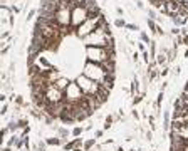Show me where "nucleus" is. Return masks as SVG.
<instances>
[{
  "mask_svg": "<svg viewBox=\"0 0 188 151\" xmlns=\"http://www.w3.org/2000/svg\"><path fill=\"white\" fill-rule=\"evenodd\" d=\"M170 151H188V79L173 104L170 121Z\"/></svg>",
  "mask_w": 188,
  "mask_h": 151,
  "instance_id": "1",
  "label": "nucleus"
},
{
  "mask_svg": "<svg viewBox=\"0 0 188 151\" xmlns=\"http://www.w3.org/2000/svg\"><path fill=\"white\" fill-rule=\"evenodd\" d=\"M86 61L96 62V64H104V62L116 59V44H111L107 47H86L84 49Z\"/></svg>",
  "mask_w": 188,
  "mask_h": 151,
  "instance_id": "2",
  "label": "nucleus"
},
{
  "mask_svg": "<svg viewBox=\"0 0 188 151\" xmlns=\"http://www.w3.org/2000/svg\"><path fill=\"white\" fill-rule=\"evenodd\" d=\"M82 44H84V47H107V45H111V44H116L114 42V37L113 34H104L102 30L99 29H96L93 34L86 35L84 39H81Z\"/></svg>",
  "mask_w": 188,
  "mask_h": 151,
  "instance_id": "3",
  "label": "nucleus"
},
{
  "mask_svg": "<svg viewBox=\"0 0 188 151\" xmlns=\"http://www.w3.org/2000/svg\"><path fill=\"white\" fill-rule=\"evenodd\" d=\"M82 74L86 77H89L91 81H94V82L101 84V87H102V81L106 79V76H109L104 71L102 64H96V62H91V61H86L84 67H82Z\"/></svg>",
  "mask_w": 188,
  "mask_h": 151,
  "instance_id": "4",
  "label": "nucleus"
},
{
  "mask_svg": "<svg viewBox=\"0 0 188 151\" xmlns=\"http://www.w3.org/2000/svg\"><path fill=\"white\" fill-rule=\"evenodd\" d=\"M104 17V14H101V15H98V17H89L84 24H81L79 27L76 29V35L79 37V39H84L86 35H89V34H93L94 30L98 29V25H99V20Z\"/></svg>",
  "mask_w": 188,
  "mask_h": 151,
  "instance_id": "5",
  "label": "nucleus"
},
{
  "mask_svg": "<svg viewBox=\"0 0 188 151\" xmlns=\"http://www.w3.org/2000/svg\"><path fill=\"white\" fill-rule=\"evenodd\" d=\"M89 19V12H87V8L84 5H79V7H76L72 10V19H71V25L74 29H77L81 24H84V22Z\"/></svg>",
  "mask_w": 188,
  "mask_h": 151,
  "instance_id": "6",
  "label": "nucleus"
},
{
  "mask_svg": "<svg viewBox=\"0 0 188 151\" xmlns=\"http://www.w3.org/2000/svg\"><path fill=\"white\" fill-rule=\"evenodd\" d=\"M71 19H72V10L69 8H60L55 12V20L60 27H71Z\"/></svg>",
  "mask_w": 188,
  "mask_h": 151,
  "instance_id": "7",
  "label": "nucleus"
},
{
  "mask_svg": "<svg viewBox=\"0 0 188 151\" xmlns=\"http://www.w3.org/2000/svg\"><path fill=\"white\" fill-rule=\"evenodd\" d=\"M171 19V22H173L176 27H180V25H185L188 20V17H185V15H173V17H170Z\"/></svg>",
  "mask_w": 188,
  "mask_h": 151,
  "instance_id": "8",
  "label": "nucleus"
},
{
  "mask_svg": "<svg viewBox=\"0 0 188 151\" xmlns=\"http://www.w3.org/2000/svg\"><path fill=\"white\" fill-rule=\"evenodd\" d=\"M146 24H148V29H149V32L151 34H158V22L153 20V19H146Z\"/></svg>",
  "mask_w": 188,
  "mask_h": 151,
  "instance_id": "9",
  "label": "nucleus"
},
{
  "mask_svg": "<svg viewBox=\"0 0 188 151\" xmlns=\"http://www.w3.org/2000/svg\"><path fill=\"white\" fill-rule=\"evenodd\" d=\"M166 61H168V57H166L165 52H160V54L156 55V62H158V66H165Z\"/></svg>",
  "mask_w": 188,
  "mask_h": 151,
  "instance_id": "10",
  "label": "nucleus"
},
{
  "mask_svg": "<svg viewBox=\"0 0 188 151\" xmlns=\"http://www.w3.org/2000/svg\"><path fill=\"white\" fill-rule=\"evenodd\" d=\"M149 55H151V59H156V42H149Z\"/></svg>",
  "mask_w": 188,
  "mask_h": 151,
  "instance_id": "11",
  "label": "nucleus"
},
{
  "mask_svg": "<svg viewBox=\"0 0 188 151\" xmlns=\"http://www.w3.org/2000/svg\"><path fill=\"white\" fill-rule=\"evenodd\" d=\"M114 27H118V29L126 27V22H124V19H121V17H118V19L114 20Z\"/></svg>",
  "mask_w": 188,
  "mask_h": 151,
  "instance_id": "12",
  "label": "nucleus"
},
{
  "mask_svg": "<svg viewBox=\"0 0 188 151\" xmlns=\"http://www.w3.org/2000/svg\"><path fill=\"white\" fill-rule=\"evenodd\" d=\"M148 19H153V20H158L160 17L156 15V12H154L153 8H149V10H148Z\"/></svg>",
  "mask_w": 188,
  "mask_h": 151,
  "instance_id": "13",
  "label": "nucleus"
},
{
  "mask_svg": "<svg viewBox=\"0 0 188 151\" xmlns=\"http://www.w3.org/2000/svg\"><path fill=\"white\" fill-rule=\"evenodd\" d=\"M94 143H96V139H89V141H86V143H84V150L89 151L94 146Z\"/></svg>",
  "mask_w": 188,
  "mask_h": 151,
  "instance_id": "14",
  "label": "nucleus"
},
{
  "mask_svg": "<svg viewBox=\"0 0 188 151\" xmlns=\"http://www.w3.org/2000/svg\"><path fill=\"white\" fill-rule=\"evenodd\" d=\"M37 14V10L35 8H32V10H29V14H27V17H25V22H29V20H32V17Z\"/></svg>",
  "mask_w": 188,
  "mask_h": 151,
  "instance_id": "15",
  "label": "nucleus"
},
{
  "mask_svg": "<svg viewBox=\"0 0 188 151\" xmlns=\"http://www.w3.org/2000/svg\"><path fill=\"white\" fill-rule=\"evenodd\" d=\"M126 29H128V30H131V32H136V30H140V27H138L136 24H126Z\"/></svg>",
  "mask_w": 188,
  "mask_h": 151,
  "instance_id": "16",
  "label": "nucleus"
},
{
  "mask_svg": "<svg viewBox=\"0 0 188 151\" xmlns=\"http://www.w3.org/2000/svg\"><path fill=\"white\" fill-rule=\"evenodd\" d=\"M8 7H10V10H12L13 14H19L20 12V7L19 5H15V3H8Z\"/></svg>",
  "mask_w": 188,
  "mask_h": 151,
  "instance_id": "17",
  "label": "nucleus"
},
{
  "mask_svg": "<svg viewBox=\"0 0 188 151\" xmlns=\"http://www.w3.org/2000/svg\"><path fill=\"white\" fill-rule=\"evenodd\" d=\"M140 37H141V41H143V42H146V44H149V35H148L146 32H141V34H140Z\"/></svg>",
  "mask_w": 188,
  "mask_h": 151,
  "instance_id": "18",
  "label": "nucleus"
},
{
  "mask_svg": "<svg viewBox=\"0 0 188 151\" xmlns=\"http://www.w3.org/2000/svg\"><path fill=\"white\" fill-rule=\"evenodd\" d=\"M47 143L49 144H60V139L59 138H51V139H47Z\"/></svg>",
  "mask_w": 188,
  "mask_h": 151,
  "instance_id": "19",
  "label": "nucleus"
},
{
  "mask_svg": "<svg viewBox=\"0 0 188 151\" xmlns=\"http://www.w3.org/2000/svg\"><path fill=\"white\" fill-rule=\"evenodd\" d=\"M8 37H10V30H4V32H2V41L5 42Z\"/></svg>",
  "mask_w": 188,
  "mask_h": 151,
  "instance_id": "20",
  "label": "nucleus"
},
{
  "mask_svg": "<svg viewBox=\"0 0 188 151\" xmlns=\"http://www.w3.org/2000/svg\"><path fill=\"white\" fill-rule=\"evenodd\" d=\"M180 34H181V29H178V27H173V29H171V35H176V37H178Z\"/></svg>",
  "mask_w": 188,
  "mask_h": 151,
  "instance_id": "21",
  "label": "nucleus"
},
{
  "mask_svg": "<svg viewBox=\"0 0 188 151\" xmlns=\"http://www.w3.org/2000/svg\"><path fill=\"white\" fill-rule=\"evenodd\" d=\"M81 133H82V129H81V128H74V131H72V134H74V136H79Z\"/></svg>",
  "mask_w": 188,
  "mask_h": 151,
  "instance_id": "22",
  "label": "nucleus"
},
{
  "mask_svg": "<svg viewBox=\"0 0 188 151\" xmlns=\"http://www.w3.org/2000/svg\"><path fill=\"white\" fill-rule=\"evenodd\" d=\"M136 5H138V8H140V10H145V3H143L141 0H138V2H136Z\"/></svg>",
  "mask_w": 188,
  "mask_h": 151,
  "instance_id": "23",
  "label": "nucleus"
},
{
  "mask_svg": "<svg viewBox=\"0 0 188 151\" xmlns=\"http://www.w3.org/2000/svg\"><path fill=\"white\" fill-rule=\"evenodd\" d=\"M116 14H118V15H123V14H124V10H123L121 7H118V8H116Z\"/></svg>",
  "mask_w": 188,
  "mask_h": 151,
  "instance_id": "24",
  "label": "nucleus"
},
{
  "mask_svg": "<svg viewBox=\"0 0 188 151\" xmlns=\"http://www.w3.org/2000/svg\"><path fill=\"white\" fill-rule=\"evenodd\" d=\"M140 101H141V96H136V97L133 99V104H138Z\"/></svg>",
  "mask_w": 188,
  "mask_h": 151,
  "instance_id": "25",
  "label": "nucleus"
},
{
  "mask_svg": "<svg viewBox=\"0 0 188 151\" xmlns=\"http://www.w3.org/2000/svg\"><path fill=\"white\" fill-rule=\"evenodd\" d=\"M160 74L161 76H166L168 74V67H163V71H160Z\"/></svg>",
  "mask_w": 188,
  "mask_h": 151,
  "instance_id": "26",
  "label": "nucleus"
},
{
  "mask_svg": "<svg viewBox=\"0 0 188 151\" xmlns=\"http://www.w3.org/2000/svg\"><path fill=\"white\" fill-rule=\"evenodd\" d=\"M138 49H140L141 52H145V50H146V49H145V44H138Z\"/></svg>",
  "mask_w": 188,
  "mask_h": 151,
  "instance_id": "27",
  "label": "nucleus"
},
{
  "mask_svg": "<svg viewBox=\"0 0 188 151\" xmlns=\"http://www.w3.org/2000/svg\"><path fill=\"white\" fill-rule=\"evenodd\" d=\"M183 44H185V45H188V35H183Z\"/></svg>",
  "mask_w": 188,
  "mask_h": 151,
  "instance_id": "28",
  "label": "nucleus"
},
{
  "mask_svg": "<svg viewBox=\"0 0 188 151\" xmlns=\"http://www.w3.org/2000/svg\"><path fill=\"white\" fill-rule=\"evenodd\" d=\"M138 57H140V54H138V52H134V54H133V59H134V61H138Z\"/></svg>",
  "mask_w": 188,
  "mask_h": 151,
  "instance_id": "29",
  "label": "nucleus"
},
{
  "mask_svg": "<svg viewBox=\"0 0 188 151\" xmlns=\"http://www.w3.org/2000/svg\"><path fill=\"white\" fill-rule=\"evenodd\" d=\"M4 151H12V150H10V148H5V150H4Z\"/></svg>",
  "mask_w": 188,
  "mask_h": 151,
  "instance_id": "30",
  "label": "nucleus"
}]
</instances>
